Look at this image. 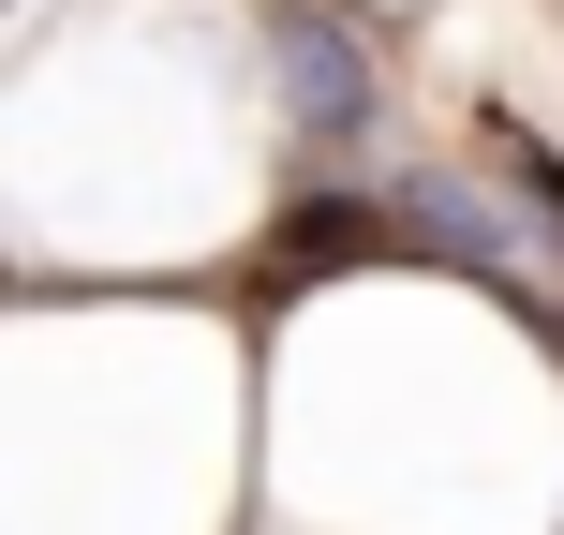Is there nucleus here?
<instances>
[{"mask_svg": "<svg viewBox=\"0 0 564 535\" xmlns=\"http://www.w3.org/2000/svg\"><path fill=\"white\" fill-rule=\"evenodd\" d=\"M268 75H282V105H297V135H327V149H357L371 105H387V60H371L341 15H282L268 30Z\"/></svg>", "mask_w": 564, "mask_h": 535, "instance_id": "1", "label": "nucleus"}]
</instances>
